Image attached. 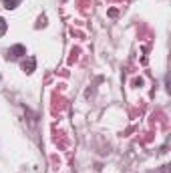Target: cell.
Instances as JSON below:
<instances>
[{"label": "cell", "mask_w": 171, "mask_h": 173, "mask_svg": "<svg viewBox=\"0 0 171 173\" xmlns=\"http://www.w3.org/2000/svg\"><path fill=\"white\" fill-rule=\"evenodd\" d=\"M34 68H36V61H34V56H28V58L22 62V71L26 75H30V73H34Z\"/></svg>", "instance_id": "obj_1"}, {"label": "cell", "mask_w": 171, "mask_h": 173, "mask_svg": "<svg viewBox=\"0 0 171 173\" xmlns=\"http://www.w3.org/2000/svg\"><path fill=\"white\" fill-rule=\"evenodd\" d=\"M8 52H10L12 56H24V55H26V48H24L22 45H14Z\"/></svg>", "instance_id": "obj_2"}, {"label": "cell", "mask_w": 171, "mask_h": 173, "mask_svg": "<svg viewBox=\"0 0 171 173\" xmlns=\"http://www.w3.org/2000/svg\"><path fill=\"white\" fill-rule=\"evenodd\" d=\"M20 4V0H4V6L10 10V8H16V6Z\"/></svg>", "instance_id": "obj_3"}, {"label": "cell", "mask_w": 171, "mask_h": 173, "mask_svg": "<svg viewBox=\"0 0 171 173\" xmlns=\"http://www.w3.org/2000/svg\"><path fill=\"white\" fill-rule=\"evenodd\" d=\"M6 28H8V24H6V20L4 18H0V36L6 32Z\"/></svg>", "instance_id": "obj_4"}]
</instances>
